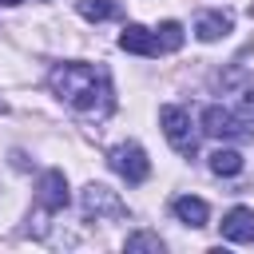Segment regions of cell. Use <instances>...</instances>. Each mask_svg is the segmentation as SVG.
Masks as SVG:
<instances>
[{"instance_id": "cell-1", "label": "cell", "mask_w": 254, "mask_h": 254, "mask_svg": "<svg viewBox=\"0 0 254 254\" xmlns=\"http://www.w3.org/2000/svg\"><path fill=\"white\" fill-rule=\"evenodd\" d=\"M56 99L64 107H71L79 119H107L115 111V87H111V75L107 67L99 64H56L52 75H48Z\"/></svg>"}, {"instance_id": "cell-2", "label": "cell", "mask_w": 254, "mask_h": 254, "mask_svg": "<svg viewBox=\"0 0 254 254\" xmlns=\"http://www.w3.org/2000/svg\"><path fill=\"white\" fill-rule=\"evenodd\" d=\"M218 91L226 95L222 103H226L234 115H242L246 123H254V71H246V67H226V71H218Z\"/></svg>"}, {"instance_id": "cell-3", "label": "cell", "mask_w": 254, "mask_h": 254, "mask_svg": "<svg viewBox=\"0 0 254 254\" xmlns=\"http://www.w3.org/2000/svg\"><path fill=\"white\" fill-rule=\"evenodd\" d=\"M159 127H163L167 143H171L183 159H194V155H198V131H194V123H190V115H187L183 107H175V103L159 107Z\"/></svg>"}, {"instance_id": "cell-4", "label": "cell", "mask_w": 254, "mask_h": 254, "mask_svg": "<svg viewBox=\"0 0 254 254\" xmlns=\"http://www.w3.org/2000/svg\"><path fill=\"white\" fill-rule=\"evenodd\" d=\"M107 167H111L119 179H127V183H143V179L151 175V159H147V151H143L139 143H119V147H111V151H107Z\"/></svg>"}, {"instance_id": "cell-5", "label": "cell", "mask_w": 254, "mask_h": 254, "mask_svg": "<svg viewBox=\"0 0 254 254\" xmlns=\"http://www.w3.org/2000/svg\"><path fill=\"white\" fill-rule=\"evenodd\" d=\"M79 206H83V218L87 222H103V218H123L127 214V206L119 202V194L111 187H103V183H87Z\"/></svg>"}, {"instance_id": "cell-6", "label": "cell", "mask_w": 254, "mask_h": 254, "mask_svg": "<svg viewBox=\"0 0 254 254\" xmlns=\"http://www.w3.org/2000/svg\"><path fill=\"white\" fill-rule=\"evenodd\" d=\"M202 131L214 135V139H250V135H254L250 123H246L242 115H234L226 103H210V107L202 111Z\"/></svg>"}, {"instance_id": "cell-7", "label": "cell", "mask_w": 254, "mask_h": 254, "mask_svg": "<svg viewBox=\"0 0 254 254\" xmlns=\"http://www.w3.org/2000/svg\"><path fill=\"white\" fill-rule=\"evenodd\" d=\"M67 179H64V171H44L40 175V183H36V206L44 210V214H56V210H64L67 206Z\"/></svg>"}, {"instance_id": "cell-8", "label": "cell", "mask_w": 254, "mask_h": 254, "mask_svg": "<svg viewBox=\"0 0 254 254\" xmlns=\"http://www.w3.org/2000/svg\"><path fill=\"white\" fill-rule=\"evenodd\" d=\"M226 242H254V210L250 206H234L226 210V218L218 222Z\"/></svg>"}, {"instance_id": "cell-9", "label": "cell", "mask_w": 254, "mask_h": 254, "mask_svg": "<svg viewBox=\"0 0 254 254\" xmlns=\"http://www.w3.org/2000/svg\"><path fill=\"white\" fill-rule=\"evenodd\" d=\"M119 48L131 52V56H159V40H155V32L143 28V24H127V28L119 32Z\"/></svg>"}, {"instance_id": "cell-10", "label": "cell", "mask_w": 254, "mask_h": 254, "mask_svg": "<svg viewBox=\"0 0 254 254\" xmlns=\"http://www.w3.org/2000/svg\"><path fill=\"white\" fill-rule=\"evenodd\" d=\"M171 210H175V218L183 226H206V218H210V206L202 198H194V194H179L171 202Z\"/></svg>"}, {"instance_id": "cell-11", "label": "cell", "mask_w": 254, "mask_h": 254, "mask_svg": "<svg viewBox=\"0 0 254 254\" xmlns=\"http://www.w3.org/2000/svg\"><path fill=\"white\" fill-rule=\"evenodd\" d=\"M230 12H202L198 20H194V36L202 40V44H214V40H222L226 32H230Z\"/></svg>"}, {"instance_id": "cell-12", "label": "cell", "mask_w": 254, "mask_h": 254, "mask_svg": "<svg viewBox=\"0 0 254 254\" xmlns=\"http://www.w3.org/2000/svg\"><path fill=\"white\" fill-rule=\"evenodd\" d=\"M155 40H159V52H179L183 48V24L179 20H163L159 28H155Z\"/></svg>"}, {"instance_id": "cell-13", "label": "cell", "mask_w": 254, "mask_h": 254, "mask_svg": "<svg viewBox=\"0 0 254 254\" xmlns=\"http://www.w3.org/2000/svg\"><path fill=\"white\" fill-rule=\"evenodd\" d=\"M210 171H214V175H238V171H242V155L230 151V147H218V151L210 155Z\"/></svg>"}, {"instance_id": "cell-14", "label": "cell", "mask_w": 254, "mask_h": 254, "mask_svg": "<svg viewBox=\"0 0 254 254\" xmlns=\"http://www.w3.org/2000/svg\"><path fill=\"white\" fill-rule=\"evenodd\" d=\"M83 20H107V16H119V0H79L75 4Z\"/></svg>"}, {"instance_id": "cell-15", "label": "cell", "mask_w": 254, "mask_h": 254, "mask_svg": "<svg viewBox=\"0 0 254 254\" xmlns=\"http://www.w3.org/2000/svg\"><path fill=\"white\" fill-rule=\"evenodd\" d=\"M127 254H135V250H151V254H163V238L159 234H151V230H135V234H127Z\"/></svg>"}, {"instance_id": "cell-16", "label": "cell", "mask_w": 254, "mask_h": 254, "mask_svg": "<svg viewBox=\"0 0 254 254\" xmlns=\"http://www.w3.org/2000/svg\"><path fill=\"white\" fill-rule=\"evenodd\" d=\"M16 4H20V0H0V8H16Z\"/></svg>"}, {"instance_id": "cell-17", "label": "cell", "mask_w": 254, "mask_h": 254, "mask_svg": "<svg viewBox=\"0 0 254 254\" xmlns=\"http://www.w3.org/2000/svg\"><path fill=\"white\" fill-rule=\"evenodd\" d=\"M4 111H8V103H4V99H0V115H4Z\"/></svg>"}]
</instances>
